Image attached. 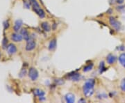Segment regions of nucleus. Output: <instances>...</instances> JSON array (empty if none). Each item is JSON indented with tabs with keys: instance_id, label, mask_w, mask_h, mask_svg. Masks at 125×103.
<instances>
[{
	"instance_id": "1",
	"label": "nucleus",
	"mask_w": 125,
	"mask_h": 103,
	"mask_svg": "<svg viewBox=\"0 0 125 103\" xmlns=\"http://www.w3.org/2000/svg\"><path fill=\"white\" fill-rule=\"evenodd\" d=\"M30 3H31L32 7H33V9L36 12L37 15L39 16L40 18H44L45 16V11L42 9L40 6L39 5V4L38 3L36 0H30Z\"/></svg>"
},
{
	"instance_id": "2",
	"label": "nucleus",
	"mask_w": 125,
	"mask_h": 103,
	"mask_svg": "<svg viewBox=\"0 0 125 103\" xmlns=\"http://www.w3.org/2000/svg\"><path fill=\"white\" fill-rule=\"evenodd\" d=\"M109 22L110 24V25L112 26L116 31H119L121 29V24L120 22H118L117 20H116L114 17H110L109 18Z\"/></svg>"
},
{
	"instance_id": "3",
	"label": "nucleus",
	"mask_w": 125,
	"mask_h": 103,
	"mask_svg": "<svg viewBox=\"0 0 125 103\" xmlns=\"http://www.w3.org/2000/svg\"><path fill=\"white\" fill-rule=\"evenodd\" d=\"M29 77L32 81H36L38 77V72L34 68H31L29 70Z\"/></svg>"
},
{
	"instance_id": "4",
	"label": "nucleus",
	"mask_w": 125,
	"mask_h": 103,
	"mask_svg": "<svg viewBox=\"0 0 125 103\" xmlns=\"http://www.w3.org/2000/svg\"><path fill=\"white\" fill-rule=\"evenodd\" d=\"M36 46V43L35 41L29 39L27 41V43L26 45V51H31L33 50H34Z\"/></svg>"
},
{
	"instance_id": "5",
	"label": "nucleus",
	"mask_w": 125,
	"mask_h": 103,
	"mask_svg": "<svg viewBox=\"0 0 125 103\" xmlns=\"http://www.w3.org/2000/svg\"><path fill=\"white\" fill-rule=\"evenodd\" d=\"M95 84V81L93 79H88V81H86V83L83 85V88H94Z\"/></svg>"
},
{
	"instance_id": "6",
	"label": "nucleus",
	"mask_w": 125,
	"mask_h": 103,
	"mask_svg": "<svg viewBox=\"0 0 125 103\" xmlns=\"http://www.w3.org/2000/svg\"><path fill=\"white\" fill-rule=\"evenodd\" d=\"M83 94L86 97H91L94 93V88H83Z\"/></svg>"
},
{
	"instance_id": "7",
	"label": "nucleus",
	"mask_w": 125,
	"mask_h": 103,
	"mask_svg": "<svg viewBox=\"0 0 125 103\" xmlns=\"http://www.w3.org/2000/svg\"><path fill=\"white\" fill-rule=\"evenodd\" d=\"M7 52L9 54H13L16 53L17 52V47H16V45H14L13 44H10L8 45V46H7Z\"/></svg>"
},
{
	"instance_id": "8",
	"label": "nucleus",
	"mask_w": 125,
	"mask_h": 103,
	"mask_svg": "<svg viewBox=\"0 0 125 103\" xmlns=\"http://www.w3.org/2000/svg\"><path fill=\"white\" fill-rule=\"evenodd\" d=\"M65 101L67 103H73L75 101V96H74V95H73L72 93H68L65 95Z\"/></svg>"
},
{
	"instance_id": "9",
	"label": "nucleus",
	"mask_w": 125,
	"mask_h": 103,
	"mask_svg": "<svg viewBox=\"0 0 125 103\" xmlns=\"http://www.w3.org/2000/svg\"><path fill=\"white\" fill-rule=\"evenodd\" d=\"M22 36L21 34H17V33H15V34H13L11 35V39L12 41L14 42H20L22 41Z\"/></svg>"
},
{
	"instance_id": "10",
	"label": "nucleus",
	"mask_w": 125,
	"mask_h": 103,
	"mask_svg": "<svg viewBox=\"0 0 125 103\" xmlns=\"http://www.w3.org/2000/svg\"><path fill=\"white\" fill-rule=\"evenodd\" d=\"M20 34L22 36V38L26 40V41H28L30 39V36H29V34L28 31L26 30V29H22L20 31Z\"/></svg>"
},
{
	"instance_id": "11",
	"label": "nucleus",
	"mask_w": 125,
	"mask_h": 103,
	"mask_svg": "<svg viewBox=\"0 0 125 103\" xmlns=\"http://www.w3.org/2000/svg\"><path fill=\"white\" fill-rule=\"evenodd\" d=\"M22 25V21L20 20H17L15 22V25L13 26V29H14V31H18L21 29V26Z\"/></svg>"
},
{
	"instance_id": "12",
	"label": "nucleus",
	"mask_w": 125,
	"mask_h": 103,
	"mask_svg": "<svg viewBox=\"0 0 125 103\" xmlns=\"http://www.w3.org/2000/svg\"><path fill=\"white\" fill-rule=\"evenodd\" d=\"M116 59H117L116 57H115L114 55H113V54H109L106 57V61L109 64L114 63L115 61H116Z\"/></svg>"
},
{
	"instance_id": "13",
	"label": "nucleus",
	"mask_w": 125,
	"mask_h": 103,
	"mask_svg": "<svg viewBox=\"0 0 125 103\" xmlns=\"http://www.w3.org/2000/svg\"><path fill=\"white\" fill-rule=\"evenodd\" d=\"M41 27L42 29L45 31H46V32H49V31H50V30H51L50 25H49L48 22H42L41 25Z\"/></svg>"
},
{
	"instance_id": "14",
	"label": "nucleus",
	"mask_w": 125,
	"mask_h": 103,
	"mask_svg": "<svg viewBox=\"0 0 125 103\" xmlns=\"http://www.w3.org/2000/svg\"><path fill=\"white\" fill-rule=\"evenodd\" d=\"M56 40L52 39L49 44V50L50 51H53L56 49Z\"/></svg>"
},
{
	"instance_id": "15",
	"label": "nucleus",
	"mask_w": 125,
	"mask_h": 103,
	"mask_svg": "<svg viewBox=\"0 0 125 103\" xmlns=\"http://www.w3.org/2000/svg\"><path fill=\"white\" fill-rule=\"evenodd\" d=\"M70 78L72 80V81H78L81 78V75L78 73H75L74 72L73 75H70Z\"/></svg>"
},
{
	"instance_id": "16",
	"label": "nucleus",
	"mask_w": 125,
	"mask_h": 103,
	"mask_svg": "<svg viewBox=\"0 0 125 103\" xmlns=\"http://www.w3.org/2000/svg\"><path fill=\"white\" fill-rule=\"evenodd\" d=\"M119 61L121 65L125 68V53H123L119 57Z\"/></svg>"
},
{
	"instance_id": "17",
	"label": "nucleus",
	"mask_w": 125,
	"mask_h": 103,
	"mask_svg": "<svg viewBox=\"0 0 125 103\" xmlns=\"http://www.w3.org/2000/svg\"><path fill=\"white\" fill-rule=\"evenodd\" d=\"M34 94L38 96V97H43L45 95V92L42 90H40V89H36L34 91Z\"/></svg>"
},
{
	"instance_id": "18",
	"label": "nucleus",
	"mask_w": 125,
	"mask_h": 103,
	"mask_svg": "<svg viewBox=\"0 0 125 103\" xmlns=\"http://www.w3.org/2000/svg\"><path fill=\"white\" fill-rule=\"evenodd\" d=\"M93 63H90V64L86 66L85 67L83 68V72H88V71L91 70L93 69Z\"/></svg>"
},
{
	"instance_id": "19",
	"label": "nucleus",
	"mask_w": 125,
	"mask_h": 103,
	"mask_svg": "<svg viewBox=\"0 0 125 103\" xmlns=\"http://www.w3.org/2000/svg\"><path fill=\"white\" fill-rule=\"evenodd\" d=\"M105 70H106V68H105V66H104V63L103 61L100 62V64H99V73H102Z\"/></svg>"
},
{
	"instance_id": "20",
	"label": "nucleus",
	"mask_w": 125,
	"mask_h": 103,
	"mask_svg": "<svg viewBox=\"0 0 125 103\" xmlns=\"http://www.w3.org/2000/svg\"><path fill=\"white\" fill-rule=\"evenodd\" d=\"M120 88H121V90L122 91H125V78H124L120 84Z\"/></svg>"
},
{
	"instance_id": "21",
	"label": "nucleus",
	"mask_w": 125,
	"mask_h": 103,
	"mask_svg": "<svg viewBox=\"0 0 125 103\" xmlns=\"http://www.w3.org/2000/svg\"><path fill=\"white\" fill-rule=\"evenodd\" d=\"M26 69H22V70H21V72L20 73V77H24L25 76V75H26Z\"/></svg>"
},
{
	"instance_id": "22",
	"label": "nucleus",
	"mask_w": 125,
	"mask_h": 103,
	"mask_svg": "<svg viewBox=\"0 0 125 103\" xmlns=\"http://www.w3.org/2000/svg\"><path fill=\"white\" fill-rule=\"evenodd\" d=\"M4 24V29H8L9 27V22H8V21H5Z\"/></svg>"
},
{
	"instance_id": "23",
	"label": "nucleus",
	"mask_w": 125,
	"mask_h": 103,
	"mask_svg": "<svg viewBox=\"0 0 125 103\" xmlns=\"http://www.w3.org/2000/svg\"><path fill=\"white\" fill-rule=\"evenodd\" d=\"M6 38H4V41H3V46H4V48H5L6 47Z\"/></svg>"
},
{
	"instance_id": "24",
	"label": "nucleus",
	"mask_w": 125,
	"mask_h": 103,
	"mask_svg": "<svg viewBox=\"0 0 125 103\" xmlns=\"http://www.w3.org/2000/svg\"><path fill=\"white\" fill-rule=\"evenodd\" d=\"M110 4H114L115 1H117V0H109Z\"/></svg>"
},
{
	"instance_id": "25",
	"label": "nucleus",
	"mask_w": 125,
	"mask_h": 103,
	"mask_svg": "<svg viewBox=\"0 0 125 103\" xmlns=\"http://www.w3.org/2000/svg\"><path fill=\"white\" fill-rule=\"evenodd\" d=\"M78 103H86V100H85L84 99H81V100L78 101Z\"/></svg>"
},
{
	"instance_id": "26",
	"label": "nucleus",
	"mask_w": 125,
	"mask_h": 103,
	"mask_svg": "<svg viewBox=\"0 0 125 103\" xmlns=\"http://www.w3.org/2000/svg\"><path fill=\"white\" fill-rule=\"evenodd\" d=\"M117 3H119V4H122V3L123 2V0H117Z\"/></svg>"
},
{
	"instance_id": "27",
	"label": "nucleus",
	"mask_w": 125,
	"mask_h": 103,
	"mask_svg": "<svg viewBox=\"0 0 125 103\" xmlns=\"http://www.w3.org/2000/svg\"><path fill=\"white\" fill-rule=\"evenodd\" d=\"M0 56H1V54H0Z\"/></svg>"
}]
</instances>
